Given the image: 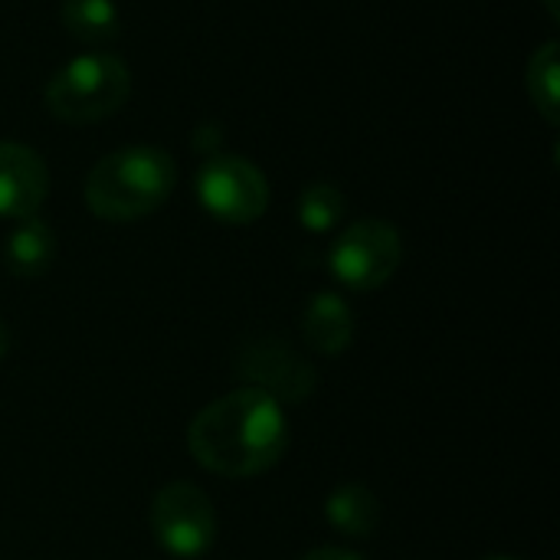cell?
I'll list each match as a JSON object with an SVG mask.
<instances>
[{
  "label": "cell",
  "mask_w": 560,
  "mask_h": 560,
  "mask_svg": "<svg viewBox=\"0 0 560 560\" xmlns=\"http://www.w3.org/2000/svg\"><path fill=\"white\" fill-rule=\"evenodd\" d=\"M187 450L213 476H262L289 450V423L282 404H276L262 390L240 387L207 404L190 420Z\"/></svg>",
  "instance_id": "6da1fadb"
},
{
  "label": "cell",
  "mask_w": 560,
  "mask_h": 560,
  "mask_svg": "<svg viewBox=\"0 0 560 560\" xmlns=\"http://www.w3.org/2000/svg\"><path fill=\"white\" fill-rule=\"evenodd\" d=\"M177 184V164L154 144H128L105 154L85 177V203L95 217L128 223L154 213Z\"/></svg>",
  "instance_id": "7a4b0ae2"
},
{
  "label": "cell",
  "mask_w": 560,
  "mask_h": 560,
  "mask_svg": "<svg viewBox=\"0 0 560 560\" xmlns=\"http://www.w3.org/2000/svg\"><path fill=\"white\" fill-rule=\"evenodd\" d=\"M131 92L128 66L112 52H85L52 72L46 108L66 125H92L115 115Z\"/></svg>",
  "instance_id": "3957f363"
},
{
  "label": "cell",
  "mask_w": 560,
  "mask_h": 560,
  "mask_svg": "<svg viewBox=\"0 0 560 560\" xmlns=\"http://www.w3.org/2000/svg\"><path fill=\"white\" fill-rule=\"evenodd\" d=\"M197 200L220 223H253L269 207L266 174L236 154H210L197 171Z\"/></svg>",
  "instance_id": "277c9868"
},
{
  "label": "cell",
  "mask_w": 560,
  "mask_h": 560,
  "mask_svg": "<svg viewBox=\"0 0 560 560\" xmlns=\"http://www.w3.org/2000/svg\"><path fill=\"white\" fill-rule=\"evenodd\" d=\"M400 259L404 243L387 220H358L335 240L328 253V269L351 292H371L390 282Z\"/></svg>",
  "instance_id": "5b68a950"
},
{
  "label": "cell",
  "mask_w": 560,
  "mask_h": 560,
  "mask_svg": "<svg viewBox=\"0 0 560 560\" xmlns=\"http://www.w3.org/2000/svg\"><path fill=\"white\" fill-rule=\"evenodd\" d=\"M151 532L171 558L197 560L217 541V512L197 486L171 482L151 502Z\"/></svg>",
  "instance_id": "8992f818"
},
{
  "label": "cell",
  "mask_w": 560,
  "mask_h": 560,
  "mask_svg": "<svg viewBox=\"0 0 560 560\" xmlns=\"http://www.w3.org/2000/svg\"><path fill=\"white\" fill-rule=\"evenodd\" d=\"M236 374L246 387L269 394L276 404H302L315 390V368L285 338H249L236 351Z\"/></svg>",
  "instance_id": "52a82bcc"
},
{
  "label": "cell",
  "mask_w": 560,
  "mask_h": 560,
  "mask_svg": "<svg viewBox=\"0 0 560 560\" xmlns=\"http://www.w3.org/2000/svg\"><path fill=\"white\" fill-rule=\"evenodd\" d=\"M46 194H49V171L43 158L20 141H0V217L3 220L36 217Z\"/></svg>",
  "instance_id": "ba28073f"
},
{
  "label": "cell",
  "mask_w": 560,
  "mask_h": 560,
  "mask_svg": "<svg viewBox=\"0 0 560 560\" xmlns=\"http://www.w3.org/2000/svg\"><path fill=\"white\" fill-rule=\"evenodd\" d=\"M302 338L312 351L338 358L354 341V312L335 292H318L302 312Z\"/></svg>",
  "instance_id": "9c48e42d"
},
{
  "label": "cell",
  "mask_w": 560,
  "mask_h": 560,
  "mask_svg": "<svg viewBox=\"0 0 560 560\" xmlns=\"http://www.w3.org/2000/svg\"><path fill=\"white\" fill-rule=\"evenodd\" d=\"M56 259V236L39 217H26L3 243V262L20 279L43 276Z\"/></svg>",
  "instance_id": "30bf717a"
},
{
  "label": "cell",
  "mask_w": 560,
  "mask_h": 560,
  "mask_svg": "<svg viewBox=\"0 0 560 560\" xmlns=\"http://www.w3.org/2000/svg\"><path fill=\"white\" fill-rule=\"evenodd\" d=\"M325 518L348 538H371L381 525V502L361 482H345L325 499Z\"/></svg>",
  "instance_id": "8fae6325"
},
{
  "label": "cell",
  "mask_w": 560,
  "mask_h": 560,
  "mask_svg": "<svg viewBox=\"0 0 560 560\" xmlns=\"http://www.w3.org/2000/svg\"><path fill=\"white\" fill-rule=\"evenodd\" d=\"M59 20L85 46H105L118 36V7L112 0H62Z\"/></svg>",
  "instance_id": "7c38bea8"
},
{
  "label": "cell",
  "mask_w": 560,
  "mask_h": 560,
  "mask_svg": "<svg viewBox=\"0 0 560 560\" xmlns=\"http://www.w3.org/2000/svg\"><path fill=\"white\" fill-rule=\"evenodd\" d=\"M560 62H558V43H545L541 49H535V56L528 59V92L535 108L545 115L548 125L560 121Z\"/></svg>",
  "instance_id": "4fadbf2b"
},
{
  "label": "cell",
  "mask_w": 560,
  "mask_h": 560,
  "mask_svg": "<svg viewBox=\"0 0 560 560\" xmlns=\"http://www.w3.org/2000/svg\"><path fill=\"white\" fill-rule=\"evenodd\" d=\"M345 207H348V200H345L341 187H335L331 180H315L299 194L295 213L308 233H328L341 223Z\"/></svg>",
  "instance_id": "5bb4252c"
},
{
  "label": "cell",
  "mask_w": 560,
  "mask_h": 560,
  "mask_svg": "<svg viewBox=\"0 0 560 560\" xmlns=\"http://www.w3.org/2000/svg\"><path fill=\"white\" fill-rule=\"evenodd\" d=\"M302 560H364L361 555H354V551H345V548H315V551H308Z\"/></svg>",
  "instance_id": "9a60e30c"
},
{
  "label": "cell",
  "mask_w": 560,
  "mask_h": 560,
  "mask_svg": "<svg viewBox=\"0 0 560 560\" xmlns=\"http://www.w3.org/2000/svg\"><path fill=\"white\" fill-rule=\"evenodd\" d=\"M7 351H10V331H7V325L0 322V361L7 358Z\"/></svg>",
  "instance_id": "2e32d148"
},
{
  "label": "cell",
  "mask_w": 560,
  "mask_h": 560,
  "mask_svg": "<svg viewBox=\"0 0 560 560\" xmlns=\"http://www.w3.org/2000/svg\"><path fill=\"white\" fill-rule=\"evenodd\" d=\"M545 3H548V13H551V16H558V13H560L558 0H545Z\"/></svg>",
  "instance_id": "e0dca14e"
},
{
  "label": "cell",
  "mask_w": 560,
  "mask_h": 560,
  "mask_svg": "<svg viewBox=\"0 0 560 560\" xmlns=\"http://www.w3.org/2000/svg\"><path fill=\"white\" fill-rule=\"evenodd\" d=\"M482 560H518V558H509V555H492V558H482Z\"/></svg>",
  "instance_id": "ac0fdd59"
}]
</instances>
